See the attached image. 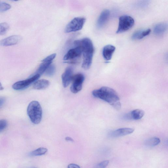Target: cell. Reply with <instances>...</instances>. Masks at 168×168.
I'll return each mask as SVG.
<instances>
[{
    "instance_id": "ba28073f",
    "label": "cell",
    "mask_w": 168,
    "mask_h": 168,
    "mask_svg": "<svg viewBox=\"0 0 168 168\" xmlns=\"http://www.w3.org/2000/svg\"><path fill=\"white\" fill-rule=\"evenodd\" d=\"M41 75L39 74H35L34 75L26 80L20 81L15 83L12 86L13 88L16 90H23L28 88L30 85L35 82L38 79Z\"/></svg>"
},
{
    "instance_id": "d6986e66",
    "label": "cell",
    "mask_w": 168,
    "mask_h": 168,
    "mask_svg": "<svg viewBox=\"0 0 168 168\" xmlns=\"http://www.w3.org/2000/svg\"><path fill=\"white\" fill-rule=\"evenodd\" d=\"M151 3V0H138L135 4L137 8L144 9L147 7Z\"/></svg>"
},
{
    "instance_id": "1f68e13d",
    "label": "cell",
    "mask_w": 168,
    "mask_h": 168,
    "mask_svg": "<svg viewBox=\"0 0 168 168\" xmlns=\"http://www.w3.org/2000/svg\"><path fill=\"white\" fill-rule=\"evenodd\" d=\"M12 1H15V2H17V1H20V0H12Z\"/></svg>"
},
{
    "instance_id": "5b68a950",
    "label": "cell",
    "mask_w": 168,
    "mask_h": 168,
    "mask_svg": "<svg viewBox=\"0 0 168 168\" xmlns=\"http://www.w3.org/2000/svg\"><path fill=\"white\" fill-rule=\"evenodd\" d=\"M86 19L84 17H77L74 18L66 26L65 31L69 33L81 30L85 22Z\"/></svg>"
},
{
    "instance_id": "ac0fdd59",
    "label": "cell",
    "mask_w": 168,
    "mask_h": 168,
    "mask_svg": "<svg viewBox=\"0 0 168 168\" xmlns=\"http://www.w3.org/2000/svg\"><path fill=\"white\" fill-rule=\"evenodd\" d=\"M160 142L159 138L154 137L146 140L145 142V145L148 147H154L158 145Z\"/></svg>"
},
{
    "instance_id": "2e32d148",
    "label": "cell",
    "mask_w": 168,
    "mask_h": 168,
    "mask_svg": "<svg viewBox=\"0 0 168 168\" xmlns=\"http://www.w3.org/2000/svg\"><path fill=\"white\" fill-rule=\"evenodd\" d=\"M50 82L45 79H41L36 81L33 85V88L36 90H43L46 89L49 86Z\"/></svg>"
},
{
    "instance_id": "7402d4cb",
    "label": "cell",
    "mask_w": 168,
    "mask_h": 168,
    "mask_svg": "<svg viewBox=\"0 0 168 168\" xmlns=\"http://www.w3.org/2000/svg\"><path fill=\"white\" fill-rule=\"evenodd\" d=\"M9 28V25L7 23L3 22L0 23V35L5 34Z\"/></svg>"
},
{
    "instance_id": "f546056e",
    "label": "cell",
    "mask_w": 168,
    "mask_h": 168,
    "mask_svg": "<svg viewBox=\"0 0 168 168\" xmlns=\"http://www.w3.org/2000/svg\"><path fill=\"white\" fill-rule=\"evenodd\" d=\"M65 140L66 141H70V142H74V140L72 138H71L70 137H66Z\"/></svg>"
},
{
    "instance_id": "3957f363",
    "label": "cell",
    "mask_w": 168,
    "mask_h": 168,
    "mask_svg": "<svg viewBox=\"0 0 168 168\" xmlns=\"http://www.w3.org/2000/svg\"><path fill=\"white\" fill-rule=\"evenodd\" d=\"M27 113L30 120L33 123L38 124L41 121L42 110L38 102L33 101L31 102L28 106Z\"/></svg>"
},
{
    "instance_id": "484cf974",
    "label": "cell",
    "mask_w": 168,
    "mask_h": 168,
    "mask_svg": "<svg viewBox=\"0 0 168 168\" xmlns=\"http://www.w3.org/2000/svg\"><path fill=\"white\" fill-rule=\"evenodd\" d=\"M56 54H53L49 55L42 60V62H52V60L55 58Z\"/></svg>"
},
{
    "instance_id": "ffe728a7",
    "label": "cell",
    "mask_w": 168,
    "mask_h": 168,
    "mask_svg": "<svg viewBox=\"0 0 168 168\" xmlns=\"http://www.w3.org/2000/svg\"><path fill=\"white\" fill-rule=\"evenodd\" d=\"M52 62H42L37 70L36 74H39L40 75L45 72Z\"/></svg>"
},
{
    "instance_id": "f1b7e54d",
    "label": "cell",
    "mask_w": 168,
    "mask_h": 168,
    "mask_svg": "<svg viewBox=\"0 0 168 168\" xmlns=\"http://www.w3.org/2000/svg\"><path fill=\"white\" fill-rule=\"evenodd\" d=\"M68 168H79L80 167L78 165L75 164H70L68 166Z\"/></svg>"
},
{
    "instance_id": "8fae6325",
    "label": "cell",
    "mask_w": 168,
    "mask_h": 168,
    "mask_svg": "<svg viewBox=\"0 0 168 168\" xmlns=\"http://www.w3.org/2000/svg\"><path fill=\"white\" fill-rule=\"evenodd\" d=\"M134 129L130 128H123L113 131L109 134L111 137L117 138L133 133Z\"/></svg>"
},
{
    "instance_id": "d4e9b609",
    "label": "cell",
    "mask_w": 168,
    "mask_h": 168,
    "mask_svg": "<svg viewBox=\"0 0 168 168\" xmlns=\"http://www.w3.org/2000/svg\"><path fill=\"white\" fill-rule=\"evenodd\" d=\"M7 122L4 119L0 120V133L2 132L7 127Z\"/></svg>"
},
{
    "instance_id": "44dd1931",
    "label": "cell",
    "mask_w": 168,
    "mask_h": 168,
    "mask_svg": "<svg viewBox=\"0 0 168 168\" xmlns=\"http://www.w3.org/2000/svg\"><path fill=\"white\" fill-rule=\"evenodd\" d=\"M48 151V149L44 147H40L31 152L30 155L32 156H40L46 154Z\"/></svg>"
},
{
    "instance_id": "9c48e42d",
    "label": "cell",
    "mask_w": 168,
    "mask_h": 168,
    "mask_svg": "<svg viewBox=\"0 0 168 168\" xmlns=\"http://www.w3.org/2000/svg\"><path fill=\"white\" fill-rule=\"evenodd\" d=\"M22 39V37L19 35L11 36L0 41V46H8L16 45Z\"/></svg>"
},
{
    "instance_id": "30bf717a",
    "label": "cell",
    "mask_w": 168,
    "mask_h": 168,
    "mask_svg": "<svg viewBox=\"0 0 168 168\" xmlns=\"http://www.w3.org/2000/svg\"><path fill=\"white\" fill-rule=\"evenodd\" d=\"M73 69L71 67L66 68L65 72L62 74L61 79L64 88H66L71 82L73 76Z\"/></svg>"
},
{
    "instance_id": "83f0119b",
    "label": "cell",
    "mask_w": 168,
    "mask_h": 168,
    "mask_svg": "<svg viewBox=\"0 0 168 168\" xmlns=\"http://www.w3.org/2000/svg\"><path fill=\"white\" fill-rule=\"evenodd\" d=\"M5 102V99L4 98L0 97V108L2 107Z\"/></svg>"
},
{
    "instance_id": "cb8c5ba5",
    "label": "cell",
    "mask_w": 168,
    "mask_h": 168,
    "mask_svg": "<svg viewBox=\"0 0 168 168\" xmlns=\"http://www.w3.org/2000/svg\"><path fill=\"white\" fill-rule=\"evenodd\" d=\"M10 4L4 2H0V12H4L7 11L11 8Z\"/></svg>"
},
{
    "instance_id": "8992f818",
    "label": "cell",
    "mask_w": 168,
    "mask_h": 168,
    "mask_svg": "<svg viewBox=\"0 0 168 168\" xmlns=\"http://www.w3.org/2000/svg\"><path fill=\"white\" fill-rule=\"evenodd\" d=\"M82 54V49L80 46L71 49L64 56V60L69 63L75 64Z\"/></svg>"
},
{
    "instance_id": "5bb4252c",
    "label": "cell",
    "mask_w": 168,
    "mask_h": 168,
    "mask_svg": "<svg viewBox=\"0 0 168 168\" xmlns=\"http://www.w3.org/2000/svg\"><path fill=\"white\" fill-rule=\"evenodd\" d=\"M168 26L167 23H161L156 25L153 29L154 33L156 35L161 36L163 35L167 29Z\"/></svg>"
},
{
    "instance_id": "9a60e30c",
    "label": "cell",
    "mask_w": 168,
    "mask_h": 168,
    "mask_svg": "<svg viewBox=\"0 0 168 168\" xmlns=\"http://www.w3.org/2000/svg\"><path fill=\"white\" fill-rule=\"evenodd\" d=\"M151 32L150 29L137 31L133 34L132 38L135 40H141L150 34Z\"/></svg>"
},
{
    "instance_id": "4dcf8cb0",
    "label": "cell",
    "mask_w": 168,
    "mask_h": 168,
    "mask_svg": "<svg viewBox=\"0 0 168 168\" xmlns=\"http://www.w3.org/2000/svg\"><path fill=\"white\" fill-rule=\"evenodd\" d=\"M4 89L2 84L0 83V91L3 90Z\"/></svg>"
},
{
    "instance_id": "4316f807",
    "label": "cell",
    "mask_w": 168,
    "mask_h": 168,
    "mask_svg": "<svg viewBox=\"0 0 168 168\" xmlns=\"http://www.w3.org/2000/svg\"><path fill=\"white\" fill-rule=\"evenodd\" d=\"M109 164V161L108 160H106L101 162L100 163H99L97 165V167L98 168H105Z\"/></svg>"
},
{
    "instance_id": "6da1fadb",
    "label": "cell",
    "mask_w": 168,
    "mask_h": 168,
    "mask_svg": "<svg viewBox=\"0 0 168 168\" xmlns=\"http://www.w3.org/2000/svg\"><path fill=\"white\" fill-rule=\"evenodd\" d=\"M93 96L107 102L117 110L121 108L120 98L116 91L113 89L107 86L93 91Z\"/></svg>"
},
{
    "instance_id": "277c9868",
    "label": "cell",
    "mask_w": 168,
    "mask_h": 168,
    "mask_svg": "<svg viewBox=\"0 0 168 168\" xmlns=\"http://www.w3.org/2000/svg\"><path fill=\"white\" fill-rule=\"evenodd\" d=\"M134 23V20L132 17L127 15L120 17L116 33L120 34L127 31L133 27Z\"/></svg>"
},
{
    "instance_id": "4fadbf2b",
    "label": "cell",
    "mask_w": 168,
    "mask_h": 168,
    "mask_svg": "<svg viewBox=\"0 0 168 168\" xmlns=\"http://www.w3.org/2000/svg\"><path fill=\"white\" fill-rule=\"evenodd\" d=\"M116 50L115 47L111 45L105 46L103 50V55L104 60L107 61L110 60Z\"/></svg>"
},
{
    "instance_id": "7a4b0ae2",
    "label": "cell",
    "mask_w": 168,
    "mask_h": 168,
    "mask_svg": "<svg viewBox=\"0 0 168 168\" xmlns=\"http://www.w3.org/2000/svg\"><path fill=\"white\" fill-rule=\"evenodd\" d=\"M75 46H80L82 49L83 63L82 67L85 70L89 69L92 61L94 48L91 40L89 38H84L74 41Z\"/></svg>"
},
{
    "instance_id": "d6a6232c",
    "label": "cell",
    "mask_w": 168,
    "mask_h": 168,
    "mask_svg": "<svg viewBox=\"0 0 168 168\" xmlns=\"http://www.w3.org/2000/svg\"><path fill=\"white\" fill-rule=\"evenodd\" d=\"M1 2V1H0V2Z\"/></svg>"
},
{
    "instance_id": "52a82bcc",
    "label": "cell",
    "mask_w": 168,
    "mask_h": 168,
    "mask_svg": "<svg viewBox=\"0 0 168 168\" xmlns=\"http://www.w3.org/2000/svg\"><path fill=\"white\" fill-rule=\"evenodd\" d=\"M84 79V76L82 74L78 73L73 75L71 80L72 84L70 87L71 92L76 94L81 90Z\"/></svg>"
},
{
    "instance_id": "7c38bea8",
    "label": "cell",
    "mask_w": 168,
    "mask_h": 168,
    "mask_svg": "<svg viewBox=\"0 0 168 168\" xmlns=\"http://www.w3.org/2000/svg\"><path fill=\"white\" fill-rule=\"evenodd\" d=\"M110 15L109 10L106 9L103 11L99 15L97 22V26L98 28L103 27L107 22Z\"/></svg>"
},
{
    "instance_id": "e0dca14e",
    "label": "cell",
    "mask_w": 168,
    "mask_h": 168,
    "mask_svg": "<svg viewBox=\"0 0 168 168\" xmlns=\"http://www.w3.org/2000/svg\"><path fill=\"white\" fill-rule=\"evenodd\" d=\"M131 119L134 120H140L144 117L145 112L140 109H136L133 110L129 113Z\"/></svg>"
},
{
    "instance_id": "603a6c76",
    "label": "cell",
    "mask_w": 168,
    "mask_h": 168,
    "mask_svg": "<svg viewBox=\"0 0 168 168\" xmlns=\"http://www.w3.org/2000/svg\"><path fill=\"white\" fill-rule=\"evenodd\" d=\"M55 66L53 65H50L48 67L45 72L47 76H52L54 75L55 72Z\"/></svg>"
}]
</instances>
